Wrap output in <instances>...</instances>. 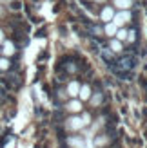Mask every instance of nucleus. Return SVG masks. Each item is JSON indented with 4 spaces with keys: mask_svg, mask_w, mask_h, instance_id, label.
<instances>
[{
    "mask_svg": "<svg viewBox=\"0 0 147 148\" xmlns=\"http://www.w3.org/2000/svg\"><path fill=\"white\" fill-rule=\"evenodd\" d=\"M131 20V13L129 11H120V13H114V16H113V24L116 27H122L123 24H127V22Z\"/></svg>",
    "mask_w": 147,
    "mask_h": 148,
    "instance_id": "f257e3e1",
    "label": "nucleus"
},
{
    "mask_svg": "<svg viewBox=\"0 0 147 148\" xmlns=\"http://www.w3.org/2000/svg\"><path fill=\"white\" fill-rule=\"evenodd\" d=\"M91 87L89 85H80V90H78V96H76V98L80 99V101H87V99H89L91 98Z\"/></svg>",
    "mask_w": 147,
    "mask_h": 148,
    "instance_id": "f03ea898",
    "label": "nucleus"
},
{
    "mask_svg": "<svg viewBox=\"0 0 147 148\" xmlns=\"http://www.w3.org/2000/svg\"><path fill=\"white\" fill-rule=\"evenodd\" d=\"M78 90H80V83H78V81H71V83L67 85V96H69V98H76Z\"/></svg>",
    "mask_w": 147,
    "mask_h": 148,
    "instance_id": "7ed1b4c3",
    "label": "nucleus"
},
{
    "mask_svg": "<svg viewBox=\"0 0 147 148\" xmlns=\"http://www.w3.org/2000/svg\"><path fill=\"white\" fill-rule=\"evenodd\" d=\"M113 16H114V11H113V7H104V9H102V20L105 22V24H109V22L113 20Z\"/></svg>",
    "mask_w": 147,
    "mask_h": 148,
    "instance_id": "20e7f679",
    "label": "nucleus"
},
{
    "mask_svg": "<svg viewBox=\"0 0 147 148\" xmlns=\"http://www.w3.org/2000/svg\"><path fill=\"white\" fill-rule=\"evenodd\" d=\"M114 5L120 7L122 11H127L131 5H133V0H114Z\"/></svg>",
    "mask_w": 147,
    "mask_h": 148,
    "instance_id": "39448f33",
    "label": "nucleus"
},
{
    "mask_svg": "<svg viewBox=\"0 0 147 148\" xmlns=\"http://www.w3.org/2000/svg\"><path fill=\"white\" fill-rule=\"evenodd\" d=\"M104 31H105V34H107V36H114V34H116V31H118V27H116L113 22H109V24H105Z\"/></svg>",
    "mask_w": 147,
    "mask_h": 148,
    "instance_id": "423d86ee",
    "label": "nucleus"
},
{
    "mask_svg": "<svg viewBox=\"0 0 147 148\" xmlns=\"http://www.w3.org/2000/svg\"><path fill=\"white\" fill-rule=\"evenodd\" d=\"M2 51H4L6 56H11V54H15V45L11 42H4V49Z\"/></svg>",
    "mask_w": 147,
    "mask_h": 148,
    "instance_id": "0eeeda50",
    "label": "nucleus"
},
{
    "mask_svg": "<svg viewBox=\"0 0 147 148\" xmlns=\"http://www.w3.org/2000/svg\"><path fill=\"white\" fill-rule=\"evenodd\" d=\"M116 40H118V42L127 40V31H126V29H118V31H116Z\"/></svg>",
    "mask_w": 147,
    "mask_h": 148,
    "instance_id": "6e6552de",
    "label": "nucleus"
},
{
    "mask_svg": "<svg viewBox=\"0 0 147 148\" xmlns=\"http://www.w3.org/2000/svg\"><path fill=\"white\" fill-rule=\"evenodd\" d=\"M111 49L114 51V53H120V51H122V42L113 40V42H111Z\"/></svg>",
    "mask_w": 147,
    "mask_h": 148,
    "instance_id": "1a4fd4ad",
    "label": "nucleus"
},
{
    "mask_svg": "<svg viewBox=\"0 0 147 148\" xmlns=\"http://www.w3.org/2000/svg\"><path fill=\"white\" fill-rule=\"evenodd\" d=\"M7 67H9V62H7L6 58H2V60H0V69H2V71H6Z\"/></svg>",
    "mask_w": 147,
    "mask_h": 148,
    "instance_id": "9d476101",
    "label": "nucleus"
},
{
    "mask_svg": "<svg viewBox=\"0 0 147 148\" xmlns=\"http://www.w3.org/2000/svg\"><path fill=\"white\" fill-rule=\"evenodd\" d=\"M2 42H4V33L0 31V43H2Z\"/></svg>",
    "mask_w": 147,
    "mask_h": 148,
    "instance_id": "9b49d317",
    "label": "nucleus"
}]
</instances>
